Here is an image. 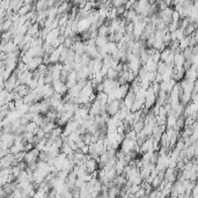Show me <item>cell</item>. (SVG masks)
<instances>
[{
    "label": "cell",
    "mask_w": 198,
    "mask_h": 198,
    "mask_svg": "<svg viewBox=\"0 0 198 198\" xmlns=\"http://www.w3.org/2000/svg\"><path fill=\"white\" fill-rule=\"evenodd\" d=\"M122 103H123V100H114V101H111V102L107 103V107H106V110L107 112L110 116H115V115L117 114L118 111L121 110V107H122Z\"/></svg>",
    "instance_id": "1"
},
{
    "label": "cell",
    "mask_w": 198,
    "mask_h": 198,
    "mask_svg": "<svg viewBox=\"0 0 198 198\" xmlns=\"http://www.w3.org/2000/svg\"><path fill=\"white\" fill-rule=\"evenodd\" d=\"M134 101H136V93L130 88L129 93H128L125 97L123 99V104H124L129 110H131V107H132V104L134 103Z\"/></svg>",
    "instance_id": "2"
},
{
    "label": "cell",
    "mask_w": 198,
    "mask_h": 198,
    "mask_svg": "<svg viewBox=\"0 0 198 198\" xmlns=\"http://www.w3.org/2000/svg\"><path fill=\"white\" fill-rule=\"evenodd\" d=\"M86 168H87L88 173H93V171L99 169V162H97L95 159L91 158V159L87 160V162H86Z\"/></svg>",
    "instance_id": "3"
},
{
    "label": "cell",
    "mask_w": 198,
    "mask_h": 198,
    "mask_svg": "<svg viewBox=\"0 0 198 198\" xmlns=\"http://www.w3.org/2000/svg\"><path fill=\"white\" fill-rule=\"evenodd\" d=\"M95 42L97 48H104L107 45V43L109 42V39H108V36H97L95 38Z\"/></svg>",
    "instance_id": "4"
},
{
    "label": "cell",
    "mask_w": 198,
    "mask_h": 198,
    "mask_svg": "<svg viewBox=\"0 0 198 198\" xmlns=\"http://www.w3.org/2000/svg\"><path fill=\"white\" fill-rule=\"evenodd\" d=\"M60 50L59 49H56L52 52V54H50V63H54V64H56V63H58L59 61V59H60Z\"/></svg>",
    "instance_id": "5"
},
{
    "label": "cell",
    "mask_w": 198,
    "mask_h": 198,
    "mask_svg": "<svg viewBox=\"0 0 198 198\" xmlns=\"http://www.w3.org/2000/svg\"><path fill=\"white\" fill-rule=\"evenodd\" d=\"M73 152H74V151H73V148L70 146L69 143H63V145L60 146V153H64L66 155H69V154H71V153Z\"/></svg>",
    "instance_id": "6"
},
{
    "label": "cell",
    "mask_w": 198,
    "mask_h": 198,
    "mask_svg": "<svg viewBox=\"0 0 198 198\" xmlns=\"http://www.w3.org/2000/svg\"><path fill=\"white\" fill-rule=\"evenodd\" d=\"M118 76H119V72H117L114 67H109V69H108L107 78L112 79V80H116V79H118Z\"/></svg>",
    "instance_id": "7"
},
{
    "label": "cell",
    "mask_w": 198,
    "mask_h": 198,
    "mask_svg": "<svg viewBox=\"0 0 198 198\" xmlns=\"http://www.w3.org/2000/svg\"><path fill=\"white\" fill-rule=\"evenodd\" d=\"M132 128H133V130L137 132V133H140L145 128V122L144 121H139V122L133 123V124H132Z\"/></svg>",
    "instance_id": "8"
},
{
    "label": "cell",
    "mask_w": 198,
    "mask_h": 198,
    "mask_svg": "<svg viewBox=\"0 0 198 198\" xmlns=\"http://www.w3.org/2000/svg\"><path fill=\"white\" fill-rule=\"evenodd\" d=\"M129 0H111L112 3V6L114 7H118V6H122V5H125Z\"/></svg>",
    "instance_id": "9"
},
{
    "label": "cell",
    "mask_w": 198,
    "mask_h": 198,
    "mask_svg": "<svg viewBox=\"0 0 198 198\" xmlns=\"http://www.w3.org/2000/svg\"><path fill=\"white\" fill-rule=\"evenodd\" d=\"M181 19H182V18H181V15H180L179 12H177V11L173 12V21H174V22H179Z\"/></svg>",
    "instance_id": "10"
},
{
    "label": "cell",
    "mask_w": 198,
    "mask_h": 198,
    "mask_svg": "<svg viewBox=\"0 0 198 198\" xmlns=\"http://www.w3.org/2000/svg\"><path fill=\"white\" fill-rule=\"evenodd\" d=\"M134 196H136V197H146V190H145L144 188H141L138 192L134 194Z\"/></svg>",
    "instance_id": "11"
}]
</instances>
